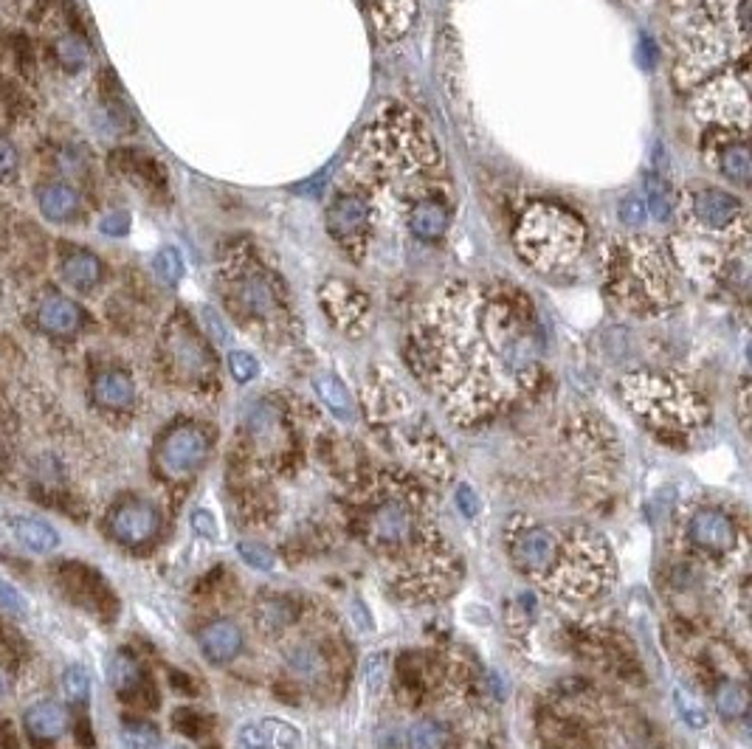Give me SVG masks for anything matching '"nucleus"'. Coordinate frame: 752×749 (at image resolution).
<instances>
[{"instance_id":"nucleus-1","label":"nucleus","mask_w":752,"mask_h":749,"mask_svg":"<svg viewBox=\"0 0 752 749\" xmlns=\"http://www.w3.org/2000/svg\"><path fill=\"white\" fill-rule=\"evenodd\" d=\"M541 358L536 307L505 282H446L412 330V361L460 423L485 420L530 392Z\"/></svg>"},{"instance_id":"nucleus-2","label":"nucleus","mask_w":752,"mask_h":749,"mask_svg":"<svg viewBox=\"0 0 752 749\" xmlns=\"http://www.w3.org/2000/svg\"><path fill=\"white\" fill-rule=\"evenodd\" d=\"M369 217V240L406 234L409 217L434 200H451L446 158L426 122L403 105H386L367 124L336 181Z\"/></svg>"},{"instance_id":"nucleus-3","label":"nucleus","mask_w":752,"mask_h":749,"mask_svg":"<svg viewBox=\"0 0 752 749\" xmlns=\"http://www.w3.org/2000/svg\"><path fill=\"white\" fill-rule=\"evenodd\" d=\"M676 65L682 91L750 77V0H676Z\"/></svg>"},{"instance_id":"nucleus-4","label":"nucleus","mask_w":752,"mask_h":749,"mask_svg":"<svg viewBox=\"0 0 752 749\" xmlns=\"http://www.w3.org/2000/svg\"><path fill=\"white\" fill-rule=\"evenodd\" d=\"M679 234L671 240L676 265L699 282L741 268L750 243L747 206L719 186H696L676 195Z\"/></svg>"},{"instance_id":"nucleus-5","label":"nucleus","mask_w":752,"mask_h":749,"mask_svg":"<svg viewBox=\"0 0 752 749\" xmlns=\"http://www.w3.org/2000/svg\"><path fill=\"white\" fill-rule=\"evenodd\" d=\"M367 541L372 550L395 569V581L403 592L440 595L446 583L448 564L437 547V533L420 513L412 490H386L372 505L367 516Z\"/></svg>"},{"instance_id":"nucleus-6","label":"nucleus","mask_w":752,"mask_h":749,"mask_svg":"<svg viewBox=\"0 0 752 749\" xmlns=\"http://www.w3.org/2000/svg\"><path fill=\"white\" fill-rule=\"evenodd\" d=\"M220 291L231 316L251 333L282 338L291 321L279 274L265 265L254 245H231L220 260Z\"/></svg>"},{"instance_id":"nucleus-7","label":"nucleus","mask_w":752,"mask_h":749,"mask_svg":"<svg viewBox=\"0 0 752 749\" xmlns=\"http://www.w3.org/2000/svg\"><path fill=\"white\" fill-rule=\"evenodd\" d=\"M606 276L614 299L645 316L668 305L674 291L660 245L643 237H626L612 243L606 257Z\"/></svg>"},{"instance_id":"nucleus-8","label":"nucleus","mask_w":752,"mask_h":749,"mask_svg":"<svg viewBox=\"0 0 752 749\" xmlns=\"http://www.w3.org/2000/svg\"><path fill=\"white\" fill-rule=\"evenodd\" d=\"M513 240L519 257L536 271H561L584 251L586 229L578 214L558 203L536 200L519 217Z\"/></svg>"},{"instance_id":"nucleus-9","label":"nucleus","mask_w":752,"mask_h":749,"mask_svg":"<svg viewBox=\"0 0 752 749\" xmlns=\"http://www.w3.org/2000/svg\"><path fill=\"white\" fill-rule=\"evenodd\" d=\"M623 398L637 417L660 431H691L705 420L702 398L671 375L634 372L623 378Z\"/></svg>"},{"instance_id":"nucleus-10","label":"nucleus","mask_w":752,"mask_h":749,"mask_svg":"<svg viewBox=\"0 0 752 749\" xmlns=\"http://www.w3.org/2000/svg\"><path fill=\"white\" fill-rule=\"evenodd\" d=\"M164 355L178 381L206 383L215 378V355L209 350L206 338L198 333V327L184 313L172 316L164 330Z\"/></svg>"},{"instance_id":"nucleus-11","label":"nucleus","mask_w":752,"mask_h":749,"mask_svg":"<svg viewBox=\"0 0 752 749\" xmlns=\"http://www.w3.org/2000/svg\"><path fill=\"white\" fill-rule=\"evenodd\" d=\"M558 535L544 524H524L510 530V558L519 566V572L547 581L550 569H553L555 552H558Z\"/></svg>"},{"instance_id":"nucleus-12","label":"nucleus","mask_w":752,"mask_h":749,"mask_svg":"<svg viewBox=\"0 0 752 749\" xmlns=\"http://www.w3.org/2000/svg\"><path fill=\"white\" fill-rule=\"evenodd\" d=\"M209 457V437L198 426H178L158 445V465L172 479L198 474Z\"/></svg>"},{"instance_id":"nucleus-13","label":"nucleus","mask_w":752,"mask_h":749,"mask_svg":"<svg viewBox=\"0 0 752 749\" xmlns=\"http://www.w3.org/2000/svg\"><path fill=\"white\" fill-rule=\"evenodd\" d=\"M110 535L124 547H144L161 530V513L150 502H124L110 513Z\"/></svg>"},{"instance_id":"nucleus-14","label":"nucleus","mask_w":752,"mask_h":749,"mask_svg":"<svg viewBox=\"0 0 752 749\" xmlns=\"http://www.w3.org/2000/svg\"><path fill=\"white\" fill-rule=\"evenodd\" d=\"M705 158L713 164V169L733 181V184H747L752 175V161H750V147H747V136L738 133H727L719 130L710 136V147L705 150Z\"/></svg>"},{"instance_id":"nucleus-15","label":"nucleus","mask_w":752,"mask_h":749,"mask_svg":"<svg viewBox=\"0 0 752 749\" xmlns=\"http://www.w3.org/2000/svg\"><path fill=\"white\" fill-rule=\"evenodd\" d=\"M319 302H322L324 313L333 319L336 327L341 330H353L361 321L367 319L369 313V299L361 293V288H355L344 279H330L324 282L319 291Z\"/></svg>"},{"instance_id":"nucleus-16","label":"nucleus","mask_w":752,"mask_h":749,"mask_svg":"<svg viewBox=\"0 0 752 749\" xmlns=\"http://www.w3.org/2000/svg\"><path fill=\"white\" fill-rule=\"evenodd\" d=\"M688 533H691V541L699 550L713 552V555L733 550L738 538L736 521L730 519L724 510H716V507H702L691 519Z\"/></svg>"},{"instance_id":"nucleus-17","label":"nucleus","mask_w":752,"mask_h":749,"mask_svg":"<svg viewBox=\"0 0 752 749\" xmlns=\"http://www.w3.org/2000/svg\"><path fill=\"white\" fill-rule=\"evenodd\" d=\"M37 319H40V327L51 336H74L85 324V310L74 299L51 293L37 310Z\"/></svg>"},{"instance_id":"nucleus-18","label":"nucleus","mask_w":752,"mask_h":749,"mask_svg":"<svg viewBox=\"0 0 752 749\" xmlns=\"http://www.w3.org/2000/svg\"><path fill=\"white\" fill-rule=\"evenodd\" d=\"M198 645L203 657L215 665H226L243 651V631L231 620H215L198 634Z\"/></svg>"},{"instance_id":"nucleus-19","label":"nucleus","mask_w":752,"mask_h":749,"mask_svg":"<svg viewBox=\"0 0 752 749\" xmlns=\"http://www.w3.org/2000/svg\"><path fill=\"white\" fill-rule=\"evenodd\" d=\"M93 400L108 412H127L136 403V383L122 369H105L93 381Z\"/></svg>"},{"instance_id":"nucleus-20","label":"nucleus","mask_w":752,"mask_h":749,"mask_svg":"<svg viewBox=\"0 0 752 749\" xmlns=\"http://www.w3.org/2000/svg\"><path fill=\"white\" fill-rule=\"evenodd\" d=\"M364 12L384 37H400L417 12V0H361Z\"/></svg>"},{"instance_id":"nucleus-21","label":"nucleus","mask_w":752,"mask_h":749,"mask_svg":"<svg viewBox=\"0 0 752 749\" xmlns=\"http://www.w3.org/2000/svg\"><path fill=\"white\" fill-rule=\"evenodd\" d=\"M62 279L74 288V291H93L99 282H102V260L91 254V251H85V248H74V251H68L65 254V260H62Z\"/></svg>"},{"instance_id":"nucleus-22","label":"nucleus","mask_w":752,"mask_h":749,"mask_svg":"<svg viewBox=\"0 0 752 749\" xmlns=\"http://www.w3.org/2000/svg\"><path fill=\"white\" fill-rule=\"evenodd\" d=\"M23 724H26L31 738H37V741H54V738H60V735L65 733L68 716H65V710H62L60 704L37 702L26 710Z\"/></svg>"},{"instance_id":"nucleus-23","label":"nucleus","mask_w":752,"mask_h":749,"mask_svg":"<svg viewBox=\"0 0 752 749\" xmlns=\"http://www.w3.org/2000/svg\"><path fill=\"white\" fill-rule=\"evenodd\" d=\"M12 533H15L20 547H26L29 552H37V555H46V552L60 547V533L43 519L17 516V519H12Z\"/></svg>"},{"instance_id":"nucleus-24","label":"nucleus","mask_w":752,"mask_h":749,"mask_svg":"<svg viewBox=\"0 0 752 749\" xmlns=\"http://www.w3.org/2000/svg\"><path fill=\"white\" fill-rule=\"evenodd\" d=\"M313 389H316V395L324 403V409L338 417V420H355V403L350 398V392H347V386L338 381L336 375H330V372H324V375H316L313 378Z\"/></svg>"},{"instance_id":"nucleus-25","label":"nucleus","mask_w":752,"mask_h":749,"mask_svg":"<svg viewBox=\"0 0 752 749\" xmlns=\"http://www.w3.org/2000/svg\"><path fill=\"white\" fill-rule=\"evenodd\" d=\"M40 212L46 214V220L51 223L74 220L79 212L77 189L68 184H48L46 189H40Z\"/></svg>"},{"instance_id":"nucleus-26","label":"nucleus","mask_w":752,"mask_h":749,"mask_svg":"<svg viewBox=\"0 0 752 749\" xmlns=\"http://www.w3.org/2000/svg\"><path fill=\"white\" fill-rule=\"evenodd\" d=\"M110 685L119 690L122 696H136L141 688H144V671H141V662L130 651H116L110 657L108 665Z\"/></svg>"},{"instance_id":"nucleus-27","label":"nucleus","mask_w":752,"mask_h":749,"mask_svg":"<svg viewBox=\"0 0 752 749\" xmlns=\"http://www.w3.org/2000/svg\"><path fill=\"white\" fill-rule=\"evenodd\" d=\"M645 209L648 214H654L660 223H671L676 214V195L671 186L665 184L662 178H648V184H645Z\"/></svg>"},{"instance_id":"nucleus-28","label":"nucleus","mask_w":752,"mask_h":749,"mask_svg":"<svg viewBox=\"0 0 752 749\" xmlns=\"http://www.w3.org/2000/svg\"><path fill=\"white\" fill-rule=\"evenodd\" d=\"M747 690L738 682H722L719 690H716V710L724 721H736L747 713Z\"/></svg>"},{"instance_id":"nucleus-29","label":"nucleus","mask_w":752,"mask_h":749,"mask_svg":"<svg viewBox=\"0 0 752 749\" xmlns=\"http://www.w3.org/2000/svg\"><path fill=\"white\" fill-rule=\"evenodd\" d=\"M409 749H446L448 747V727L437 721H417L406 738Z\"/></svg>"},{"instance_id":"nucleus-30","label":"nucleus","mask_w":752,"mask_h":749,"mask_svg":"<svg viewBox=\"0 0 752 749\" xmlns=\"http://www.w3.org/2000/svg\"><path fill=\"white\" fill-rule=\"evenodd\" d=\"M288 665H291L293 673H296L299 679H307V682L322 679V673H324V657L316 651V648H310V645H299V648H293L291 657H288Z\"/></svg>"},{"instance_id":"nucleus-31","label":"nucleus","mask_w":752,"mask_h":749,"mask_svg":"<svg viewBox=\"0 0 752 749\" xmlns=\"http://www.w3.org/2000/svg\"><path fill=\"white\" fill-rule=\"evenodd\" d=\"M91 676L85 668H79V665H71V668H65L62 673V693H65V699L71 704H88L91 702Z\"/></svg>"},{"instance_id":"nucleus-32","label":"nucleus","mask_w":752,"mask_h":749,"mask_svg":"<svg viewBox=\"0 0 752 749\" xmlns=\"http://www.w3.org/2000/svg\"><path fill=\"white\" fill-rule=\"evenodd\" d=\"M260 730L262 738H265V749H299V744H302L299 733L285 721H262Z\"/></svg>"},{"instance_id":"nucleus-33","label":"nucleus","mask_w":752,"mask_h":749,"mask_svg":"<svg viewBox=\"0 0 752 749\" xmlns=\"http://www.w3.org/2000/svg\"><path fill=\"white\" fill-rule=\"evenodd\" d=\"M293 620V609L288 600H262L257 606V623L265 631H279Z\"/></svg>"},{"instance_id":"nucleus-34","label":"nucleus","mask_w":752,"mask_h":749,"mask_svg":"<svg viewBox=\"0 0 752 749\" xmlns=\"http://www.w3.org/2000/svg\"><path fill=\"white\" fill-rule=\"evenodd\" d=\"M676 710L691 730H705L707 727L705 704L699 702V696H693L691 690L676 688Z\"/></svg>"},{"instance_id":"nucleus-35","label":"nucleus","mask_w":752,"mask_h":749,"mask_svg":"<svg viewBox=\"0 0 752 749\" xmlns=\"http://www.w3.org/2000/svg\"><path fill=\"white\" fill-rule=\"evenodd\" d=\"M57 57L65 68H82L88 57H91V51H88V43L77 37V34H62L60 40H57Z\"/></svg>"},{"instance_id":"nucleus-36","label":"nucleus","mask_w":752,"mask_h":749,"mask_svg":"<svg viewBox=\"0 0 752 749\" xmlns=\"http://www.w3.org/2000/svg\"><path fill=\"white\" fill-rule=\"evenodd\" d=\"M153 268L155 276H158L164 285H178L181 276H184V260H181V254H178L175 248H161V251L155 254Z\"/></svg>"},{"instance_id":"nucleus-37","label":"nucleus","mask_w":752,"mask_h":749,"mask_svg":"<svg viewBox=\"0 0 752 749\" xmlns=\"http://www.w3.org/2000/svg\"><path fill=\"white\" fill-rule=\"evenodd\" d=\"M122 741L127 749H155L158 747V730L147 721H127L122 730Z\"/></svg>"},{"instance_id":"nucleus-38","label":"nucleus","mask_w":752,"mask_h":749,"mask_svg":"<svg viewBox=\"0 0 752 749\" xmlns=\"http://www.w3.org/2000/svg\"><path fill=\"white\" fill-rule=\"evenodd\" d=\"M237 552H240V558H243V561H246L251 569H260V572H274V566H277V558H274V552L268 550V547H260V544L240 541V544H237Z\"/></svg>"},{"instance_id":"nucleus-39","label":"nucleus","mask_w":752,"mask_h":749,"mask_svg":"<svg viewBox=\"0 0 752 749\" xmlns=\"http://www.w3.org/2000/svg\"><path fill=\"white\" fill-rule=\"evenodd\" d=\"M229 372H231V378H234L237 383H248L257 378L260 364H257V358H254L251 352L234 350V352H229Z\"/></svg>"},{"instance_id":"nucleus-40","label":"nucleus","mask_w":752,"mask_h":749,"mask_svg":"<svg viewBox=\"0 0 752 749\" xmlns=\"http://www.w3.org/2000/svg\"><path fill=\"white\" fill-rule=\"evenodd\" d=\"M645 217H648V209H645L643 195H629L620 203V220L626 226H643Z\"/></svg>"},{"instance_id":"nucleus-41","label":"nucleus","mask_w":752,"mask_h":749,"mask_svg":"<svg viewBox=\"0 0 752 749\" xmlns=\"http://www.w3.org/2000/svg\"><path fill=\"white\" fill-rule=\"evenodd\" d=\"M17 172V150L9 138L0 136V181H12Z\"/></svg>"},{"instance_id":"nucleus-42","label":"nucleus","mask_w":752,"mask_h":749,"mask_svg":"<svg viewBox=\"0 0 752 749\" xmlns=\"http://www.w3.org/2000/svg\"><path fill=\"white\" fill-rule=\"evenodd\" d=\"M99 231L108 237H124L130 231V214L127 212H110L99 220Z\"/></svg>"},{"instance_id":"nucleus-43","label":"nucleus","mask_w":752,"mask_h":749,"mask_svg":"<svg viewBox=\"0 0 752 749\" xmlns=\"http://www.w3.org/2000/svg\"><path fill=\"white\" fill-rule=\"evenodd\" d=\"M457 507H460V513L465 519H476V513H479V499H476L471 485H460V488H457Z\"/></svg>"},{"instance_id":"nucleus-44","label":"nucleus","mask_w":752,"mask_h":749,"mask_svg":"<svg viewBox=\"0 0 752 749\" xmlns=\"http://www.w3.org/2000/svg\"><path fill=\"white\" fill-rule=\"evenodd\" d=\"M386 679V659L384 654H375L367 659V685L369 690H378Z\"/></svg>"},{"instance_id":"nucleus-45","label":"nucleus","mask_w":752,"mask_h":749,"mask_svg":"<svg viewBox=\"0 0 752 749\" xmlns=\"http://www.w3.org/2000/svg\"><path fill=\"white\" fill-rule=\"evenodd\" d=\"M172 721H175V727H178L181 733L200 735V724H203V719H200L195 710L184 707V710H178V713L172 716Z\"/></svg>"},{"instance_id":"nucleus-46","label":"nucleus","mask_w":752,"mask_h":749,"mask_svg":"<svg viewBox=\"0 0 752 749\" xmlns=\"http://www.w3.org/2000/svg\"><path fill=\"white\" fill-rule=\"evenodd\" d=\"M0 606L9 609V612H23V609H26V600H23V595L17 592L12 583L0 581Z\"/></svg>"},{"instance_id":"nucleus-47","label":"nucleus","mask_w":752,"mask_h":749,"mask_svg":"<svg viewBox=\"0 0 752 749\" xmlns=\"http://www.w3.org/2000/svg\"><path fill=\"white\" fill-rule=\"evenodd\" d=\"M192 530H195L200 538H215V516H212L209 510H195V513H192Z\"/></svg>"},{"instance_id":"nucleus-48","label":"nucleus","mask_w":752,"mask_h":749,"mask_svg":"<svg viewBox=\"0 0 752 749\" xmlns=\"http://www.w3.org/2000/svg\"><path fill=\"white\" fill-rule=\"evenodd\" d=\"M0 749H17L15 727L6 719H0Z\"/></svg>"},{"instance_id":"nucleus-49","label":"nucleus","mask_w":752,"mask_h":749,"mask_svg":"<svg viewBox=\"0 0 752 749\" xmlns=\"http://www.w3.org/2000/svg\"><path fill=\"white\" fill-rule=\"evenodd\" d=\"M6 690H9V682H6V676H3V671H0V699L6 696Z\"/></svg>"},{"instance_id":"nucleus-50","label":"nucleus","mask_w":752,"mask_h":749,"mask_svg":"<svg viewBox=\"0 0 752 749\" xmlns=\"http://www.w3.org/2000/svg\"><path fill=\"white\" fill-rule=\"evenodd\" d=\"M212 749H217V747H212Z\"/></svg>"}]
</instances>
